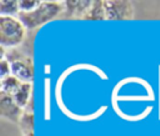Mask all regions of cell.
<instances>
[{
	"label": "cell",
	"instance_id": "obj_4",
	"mask_svg": "<svg viewBox=\"0 0 160 136\" xmlns=\"http://www.w3.org/2000/svg\"><path fill=\"white\" fill-rule=\"evenodd\" d=\"M106 20H131L135 15L134 2L130 0H105Z\"/></svg>",
	"mask_w": 160,
	"mask_h": 136
},
{
	"label": "cell",
	"instance_id": "obj_2",
	"mask_svg": "<svg viewBox=\"0 0 160 136\" xmlns=\"http://www.w3.org/2000/svg\"><path fill=\"white\" fill-rule=\"evenodd\" d=\"M26 27L18 16H0V45L5 49L18 47L25 39Z\"/></svg>",
	"mask_w": 160,
	"mask_h": 136
},
{
	"label": "cell",
	"instance_id": "obj_9",
	"mask_svg": "<svg viewBox=\"0 0 160 136\" xmlns=\"http://www.w3.org/2000/svg\"><path fill=\"white\" fill-rule=\"evenodd\" d=\"M21 84L22 82L19 79H16L12 75H9V76L1 79V92L12 96L16 92V90L21 86Z\"/></svg>",
	"mask_w": 160,
	"mask_h": 136
},
{
	"label": "cell",
	"instance_id": "obj_14",
	"mask_svg": "<svg viewBox=\"0 0 160 136\" xmlns=\"http://www.w3.org/2000/svg\"><path fill=\"white\" fill-rule=\"evenodd\" d=\"M24 136H34V132H30V134H28V135H24Z\"/></svg>",
	"mask_w": 160,
	"mask_h": 136
},
{
	"label": "cell",
	"instance_id": "obj_1",
	"mask_svg": "<svg viewBox=\"0 0 160 136\" xmlns=\"http://www.w3.org/2000/svg\"><path fill=\"white\" fill-rule=\"evenodd\" d=\"M62 11V1H41L36 9L30 12H20L18 17L28 30H35L36 27L60 17Z\"/></svg>",
	"mask_w": 160,
	"mask_h": 136
},
{
	"label": "cell",
	"instance_id": "obj_13",
	"mask_svg": "<svg viewBox=\"0 0 160 136\" xmlns=\"http://www.w3.org/2000/svg\"><path fill=\"white\" fill-rule=\"evenodd\" d=\"M11 75V65H10V61L6 59V57H1V61H0V76L1 79Z\"/></svg>",
	"mask_w": 160,
	"mask_h": 136
},
{
	"label": "cell",
	"instance_id": "obj_10",
	"mask_svg": "<svg viewBox=\"0 0 160 136\" xmlns=\"http://www.w3.org/2000/svg\"><path fill=\"white\" fill-rule=\"evenodd\" d=\"M20 14L19 1L1 0L0 1V16H18Z\"/></svg>",
	"mask_w": 160,
	"mask_h": 136
},
{
	"label": "cell",
	"instance_id": "obj_12",
	"mask_svg": "<svg viewBox=\"0 0 160 136\" xmlns=\"http://www.w3.org/2000/svg\"><path fill=\"white\" fill-rule=\"evenodd\" d=\"M40 0H22V1H19V7H20V12H30L32 11L34 9H36L39 5H40Z\"/></svg>",
	"mask_w": 160,
	"mask_h": 136
},
{
	"label": "cell",
	"instance_id": "obj_5",
	"mask_svg": "<svg viewBox=\"0 0 160 136\" xmlns=\"http://www.w3.org/2000/svg\"><path fill=\"white\" fill-rule=\"evenodd\" d=\"M22 109L14 101L12 96L0 92V116L12 124H19Z\"/></svg>",
	"mask_w": 160,
	"mask_h": 136
},
{
	"label": "cell",
	"instance_id": "obj_8",
	"mask_svg": "<svg viewBox=\"0 0 160 136\" xmlns=\"http://www.w3.org/2000/svg\"><path fill=\"white\" fill-rule=\"evenodd\" d=\"M82 20H106L104 1L96 0L91 2V6Z\"/></svg>",
	"mask_w": 160,
	"mask_h": 136
},
{
	"label": "cell",
	"instance_id": "obj_3",
	"mask_svg": "<svg viewBox=\"0 0 160 136\" xmlns=\"http://www.w3.org/2000/svg\"><path fill=\"white\" fill-rule=\"evenodd\" d=\"M11 65V75L19 79L21 82H32L34 80V65L30 56H26L16 49H10L5 56Z\"/></svg>",
	"mask_w": 160,
	"mask_h": 136
},
{
	"label": "cell",
	"instance_id": "obj_7",
	"mask_svg": "<svg viewBox=\"0 0 160 136\" xmlns=\"http://www.w3.org/2000/svg\"><path fill=\"white\" fill-rule=\"evenodd\" d=\"M12 99L24 110L29 101L32 99V82H22L21 86L12 95Z\"/></svg>",
	"mask_w": 160,
	"mask_h": 136
},
{
	"label": "cell",
	"instance_id": "obj_6",
	"mask_svg": "<svg viewBox=\"0 0 160 136\" xmlns=\"http://www.w3.org/2000/svg\"><path fill=\"white\" fill-rule=\"evenodd\" d=\"M92 1H80V0H68L62 1L64 11L60 17L64 19H84L86 12L89 11Z\"/></svg>",
	"mask_w": 160,
	"mask_h": 136
},
{
	"label": "cell",
	"instance_id": "obj_11",
	"mask_svg": "<svg viewBox=\"0 0 160 136\" xmlns=\"http://www.w3.org/2000/svg\"><path fill=\"white\" fill-rule=\"evenodd\" d=\"M19 129L24 135H28L30 132H34V112L22 111V115L19 120Z\"/></svg>",
	"mask_w": 160,
	"mask_h": 136
}]
</instances>
